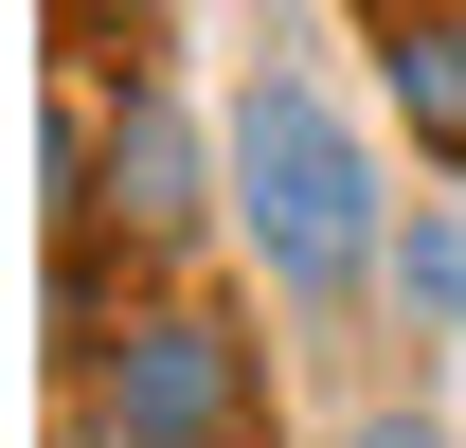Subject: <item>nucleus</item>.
I'll return each instance as SVG.
<instances>
[{
	"mask_svg": "<svg viewBox=\"0 0 466 448\" xmlns=\"http://www.w3.org/2000/svg\"><path fill=\"white\" fill-rule=\"evenodd\" d=\"M359 448H449V431H412V412H377V431H359Z\"/></svg>",
	"mask_w": 466,
	"mask_h": 448,
	"instance_id": "nucleus-5",
	"label": "nucleus"
},
{
	"mask_svg": "<svg viewBox=\"0 0 466 448\" xmlns=\"http://www.w3.org/2000/svg\"><path fill=\"white\" fill-rule=\"evenodd\" d=\"M126 216H144V233H179V216H198V144H179V108H126Z\"/></svg>",
	"mask_w": 466,
	"mask_h": 448,
	"instance_id": "nucleus-3",
	"label": "nucleus"
},
{
	"mask_svg": "<svg viewBox=\"0 0 466 448\" xmlns=\"http://www.w3.org/2000/svg\"><path fill=\"white\" fill-rule=\"evenodd\" d=\"M233 394H251V359H233V341L198 323V305H162V323H144V341L108 359L90 431H108V448H216V431H233Z\"/></svg>",
	"mask_w": 466,
	"mask_h": 448,
	"instance_id": "nucleus-2",
	"label": "nucleus"
},
{
	"mask_svg": "<svg viewBox=\"0 0 466 448\" xmlns=\"http://www.w3.org/2000/svg\"><path fill=\"white\" fill-rule=\"evenodd\" d=\"M233 162H251V251H269V270H288L305 305H341V287L377 270V179H359L341 108H323L305 72H269V90H251Z\"/></svg>",
	"mask_w": 466,
	"mask_h": 448,
	"instance_id": "nucleus-1",
	"label": "nucleus"
},
{
	"mask_svg": "<svg viewBox=\"0 0 466 448\" xmlns=\"http://www.w3.org/2000/svg\"><path fill=\"white\" fill-rule=\"evenodd\" d=\"M395 90L431 144H466V18H395Z\"/></svg>",
	"mask_w": 466,
	"mask_h": 448,
	"instance_id": "nucleus-4",
	"label": "nucleus"
}]
</instances>
